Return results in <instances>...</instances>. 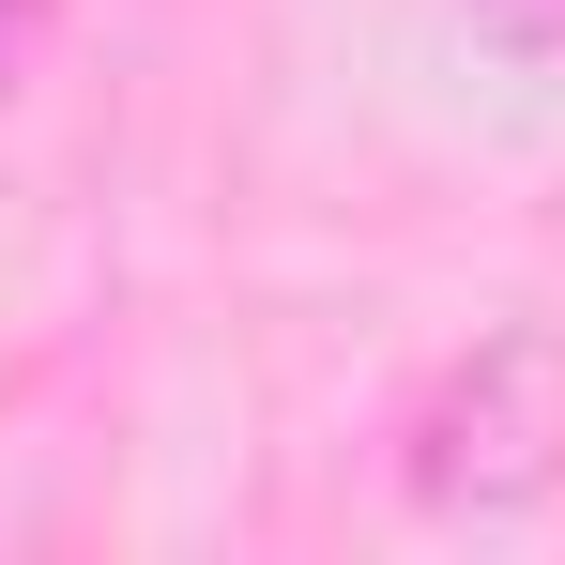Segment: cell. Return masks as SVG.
<instances>
[{
	"mask_svg": "<svg viewBox=\"0 0 565 565\" xmlns=\"http://www.w3.org/2000/svg\"><path fill=\"white\" fill-rule=\"evenodd\" d=\"M551 473H565V352L551 337H489V352L428 397L413 489H428V504H520V489H551Z\"/></svg>",
	"mask_w": 565,
	"mask_h": 565,
	"instance_id": "1",
	"label": "cell"
},
{
	"mask_svg": "<svg viewBox=\"0 0 565 565\" xmlns=\"http://www.w3.org/2000/svg\"><path fill=\"white\" fill-rule=\"evenodd\" d=\"M31 46H46V0H0V93L31 77Z\"/></svg>",
	"mask_w": 565,
	"mask_h": 565,
	"instance_id": "2",
	"label": "cell"
}]
</instances>
